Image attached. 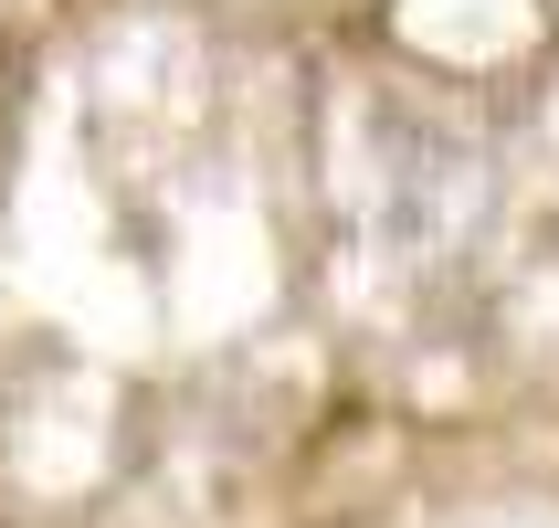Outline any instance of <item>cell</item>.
Here are the masks:
<instances>
[]
</instances>
